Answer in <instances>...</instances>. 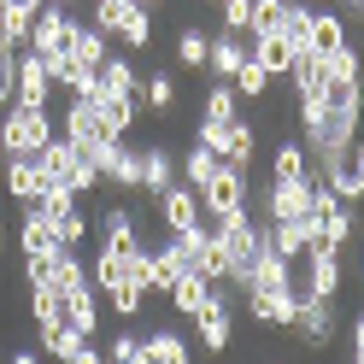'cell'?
Wrapping results in <instances>:
<instances>
[{"mask_svg": "<svg viewBox=\"0 0 364 364\" xmlns=\"http://www.w3.org/2000/svg\"><path fill=\"white\" fill-rule=\"evenodd\" d=\"M53 100V77H48V59L18 48V71H12V106H48Z\"/></svg>", "mask_w": 364, "mask_h": 364, "instance_id": "cell-9", "label": "cell"}, {"mask_svg": "<svg viewBox=\"0 0 364 364\" xmlns=\"http://www.w3.org/2000/svg\"><path fill=\"white\" fill-rule=\"evenodd\" d=\"M12 71H18V48H6V53H0V112L12 106Z\"/></svg>", "mask_w": 364, "mask_h": 364, "instance_id": "cell-48", "label": "cell"}, {"mask_svg": "<svg viewBox=\"0 0 364 364\" xmlns=\"http://www.w3.org/2000/svg\"><path fill=\"white\" fill-rule=\"evenodd\" d=\"M0 171H6V200H18V206H36L41 188H48L36 159H0Z\"/></svg>", "mask_w": 364, "mask_h": 364, "instance_id": "cell-16", "label": "cell"}, {"mask_svg": "<svg viewBox=\"0 0 364 364\" xmlns=\"http://www.w3.org/2000/svg\"><path fill=\"white\" fill-rule=\"evenodd\" d=\"M95 230H100V247H106V253H141V247H153V241L135 235V212H129V206H106V218L95 223Z\"/></svg>", "mask_w": 364, "mask_h": 364, "instance_id": "cell-13", "label": "cell"}, {"mask_svg": "<svg viewBox=\"0 0 364 364\" xmlns=\"http://www.w3.org/2000/svg\"><path fill=\"white\" fill-rule=\"evenodd\" d=\"M206 53H212V30H200V24H182L176 30V65H182V71H200Z\"/></svg>", "mask_w": 364, "mask_h": 364, "instance_id": "cell-32", "label": "cell"}, {"mask_svg": "<svg viewBox=\"0 0 364 364\" xmlns=\"http://www.w3.org/2000/svg\"><path fill=\"white\" fill-rule=\"evenodd\" d=\"M323 77H329V82H364V48L347 41V48L323 53Z\"/></svg>", "mask_w": 364, "mask_h": 364, "instance_id": "cell-33", "label": "cell"}, {"mask_svg": "<svg viewBox=\"0 0 364 364\" xmlns=\"http://www.w3.org/2000/svg\"><path fill=\"white\" fill-rule=\"evenodd\" d=\"M135 6H147V12H159V6H165V0H135Z\"/></svg>", "mask_w": 364, "mask_h": 364, "instance_id": "cell-53", "label": "cell"}, {"mask_svg": "<svg viewBox=\"0 0 364 364\" xmlns=\"http://www.w3.org/2000/svg\"><path fill=\"white\" fill-rule=\"evenodd\" d=\"M141 88V77H135L129 53H106L100 59V95H135Z\"/></svg>", "mask_w": 364, "mask_h": 364, "instance_id": "cell-31", "label": "cell"}, {"mask_svg": "<svg viewBox=\"0 0 364 364\" xmlns=\"http://www.w3.org/2000/svg\"><path fill=\"white\" fill-rule=\"evenodd\" d=\"M0 253H6V235H0Z\"/></svg>", "mask_w": 364, "mask_h": 364, "instance_id": "cell-57", "label": "cell"}, {"mask_svg": "<svg viewBox=\"0 0 364 364\" xmlns=\"http://www.w3.org/2000/svg\"><path fill=\"white\" fill-rule=\"evenodd\" d=\"M235 112H241L235 88H230V82H212V88H206V106H200V118H206V124H223V118H235Z\"/></svg>", "mask_w": 364, "mask_h": 364, "instance_id": "cell-42", "label": "cell"}, {"mask_svg": "<svg viewBox=\"0 0 364 364\" xmlns=\"http://www.w3.org/2000/svg\"><path fill=\"white\" fill-rule=\"evenodd\" d=\"M71 30H77V12H65V6H41L36 12V30H30V53L41 59H53V53H71Z\"/></svg>", "mask_w": 364, "mask_h": 364, "instance_id": "cell-8", "label": "cell"}, {"mask_svg": "<svg viewBox=\"0 0 364 364\" xmlns=\"http://www.w3.org/2000/svg\"><path fill=\"white\" fill-rule=\"evenodd\" d=\"M223 12V36H247V24H253V0H218Z\"/></svg>", "mask_w": 364, "mask_h": 364, "instance_id": "cell-47", "label": "cell"}, {"mask_svg": "<svg viewBox=\"0 0 364 364\" xmlns=\"http://www.w3.org/2000/svg\"><path fill=\"white\" fill-rule=\"evenodd\" d=\"M335 306L329 300H294V317H288V341H300L306 353H329L335 347Z\"/></svg>", "mask_w": 364, "mask_h": 364, "instance_id": "cell-5", "label": "cell"}, {"mask_svg": "<svg viewBox=\"0 0 364 364\" xmlns=\"http://www.w3.org/2000/svg\"><path fill=\"white\" fill-rule=\"evenodd\" d=\"M247 300V323H259V329H288V317H294V294H241Z\"/></svg>", "mask_w": 364, "mask_h": 364, "instance_id": "cell-22", "label": "cell"}, {"mask_svg": "<svg viewBox=\"0 0 364 364\" xmlns=\"http://www.w3.org/2000/svg\"><path fill=\"white\" fill-rule=\"evenodd\" d=\"M59 323L77 329V335H88V341H100V294H95V288L59 294Z\"/></svg>", "mask_w": 364, "mask_h": 364, "instance_id": "cell-11", "label": "cell"}, {"mask_svg": "<svg viewBox=\"0 0 364 364\" xmlns=\"http://www.w3.org/2000/svg\"><path fill=\"white\" fill-rule=\"evenodd\" d=\"M88 235H95V218H88L82 206H71L65 218H53V241H59V247H71V253H82V241H88Z\"/></svg>", "mask_w": 364, "mask_h": 364, "instance_id": "cell-35", "label": "cell"}, {"mask_svg": "<svg viewBox=\"0 0 364 364\" xmlns=\"http://www.w3.org/2000/svg\"><path fill=\"white\" fill-rule=\"evenodd\" d=\"M30 317H36V329H59V294H53V282H30Z\"/></svg>", "mask_w": 364, "mask_h": 364, "instance_id": "cell-40", "label": "cell"}, {"mask_svg": "<svg viewBox=\"0 0 364 364\" xmlns=\"http://www.w3.org/2000/svg\"><path fill=\"white\" fill-rule=\"evenodd\" d=\"M288 24V0H253V24H247V36H282Z\"/></svg>", "mask_w": 364, "mask_h": 364, "instance_id": "cell-38", "label": "cell"}, {"mask_svg": "<svg viewBox=\"0 0 364 364\" xmlns=\"http://www.w3.org/2000/svg\"><path fill=\"white\" fill-rule=\"evenodd\" d=\"M100 300H106L112 311H118V317H135V311H141V306H147V288H141V282H135V277H124V282H112V288L100 294Z\"/></svg>", "mask_w": 364, "mask_h": 364, "instance_id": "cell-39", "label": "cell"}, {"mask_svg": "<svg viewBox=\"0 0 364 364\" xmlns=\"http://www.w3.org/2000/svg\"><path fill=\"white\" fill-rule=\"evenodd\" d=\"M53 112L48 106H6L0 112V159H36L53 141Z\"/></svg>", "mask_w": 364, "mask_h": 364, "instance_id": "cell-2", "label": "cell"}, {"mask_svg": "<svg viewBox=\"0 0 364 364\" xmlns=\"http://www.w3.org/2000/svg\"><path fill=\"white\" fill-rule=\"evenodd\" d=\"M311 171V153L300 147V135H282L277 147H270V182H294Z\"/></svg>", "mask_w": 364, "mask_h": 364, "instance_id": "cell-23", "label": "cell"}, {"mask_svg": "<svg viewBox=\"0 0 364 364\" xmlns=\"http://www.w3.org/2000/svg\"><path fill=\"white\" fill-rule=\"evenodd\" d=\"M165 188H176V159H171V147H141V194L147 200H159Z\"/></svg>", "mask_w": 364, "mask_h": 364, "instance_id": "cell-19", "label": "cell"}, {"mask_svg": "<svg viewBox=\"0 0 364 364\" xmlns=\"http://www.w3.org/2000/svg\"><path fill=\"white\" fill-rule=\"evenodd\" d=\"M212 294H218V282H212V277H200V270H182L176 288L165 294V300H171V311H176V317H194L200 306L212 300Z\"/></svg>", "mask_w": 364, "mask_h": 364, "instance_id": "cell-20", "label": "cell"}, {"mask_svg": "<svg viewBox=\"0 0 364 364\" xmlns=\"http://www.w3.org/2000/svg\"><path fill=\"white\" fill-rule=\"evenodd\" d=\"M71 206H77V194L65 188V182H48V188H41V200H36V212L48 218V223H53V218H65Z\"/></svg>", "mask_w": 364, "mask_h": 364, "instance_id": "cell-45", "label": "cell"}, {"mask_svg": "<svg viewBox=\"0 0 364 364\" xmlns=\"http://www.w3.org/2000/svg\"><path fill=\"white\" fill-rule=\"evenodd\" d=\"M0 24H6V41H12V48H30L36 6H24V0H0Z\"/></svg>", "mask_w": 364, "mask_h": 364, "instance_id": "cell-36", "label": "cell"}, {"mask_svg": "<svg viewBox=\"0 0 364 364\" xmlns=\"http://www.w3.org/2000/svg\"><path fill=\"white\" fill-rule=\"evenodd\" d=\"M347 341H353V358H364V311L353 317V329H347Z\"/></svg>", "mask_w": 364, "mask_h": 364, "instance_id": "cell-49", "label": "cell"}, {"mask_svg": "<svg viewBox=\"0 0 364 364\" xmlns=\"http://www.w3.org/2000/svg\"><path fill=\"white\" fill-rule=\"evenodd\" d=\"M253 206V182H247L241 165H218V176L200 188V218L218 223V218H230V212H247Z\"/></svg>", "mask_w": 364, "mask_h": 364, "instance_id": "cell-4", "label": "cell"}, {"mask_svg": "<svg viewBox=\"0 0 364 364\" xmlns=\"http://www.w3.org/2000/svg\"><path fill=\"white\" fill-rule=\"evenodd\" d=\"M18 253H59V241H53V223L41 218L36 206H24V218H18Z\"/></svg>", "mask_w": 364, "mask_h": 364, "instance_id": "cell-24", "label": "cell"}, {"mask_svg": "<svg viewBox=\"0 0 364 364\" xmlns=\"http://www.w3.org/2000/svg\"><path fill=\"white\" fill-rule=\"evenodd\" d=\"M59 135H65V141H71L77 153H88V147H95L100 141V118H95V100H65V112H59V124H53Z\"/></svg>", "mask_w": 364, "mask_h": 364, "instance_id": "cell-10", "label": "cell"}, {"mask_svg": "<svg viewBox=\"0 0 364 364\" xmlns=\"http://www.w3.org/2000/svg\"><path fill=\"white\" fill-rule=\"evenodd\" d=\"M77 364H106V358H100V341H95V347H88V353H82Z\"/></svg>", "mask_w": 364, "mask_h": 364, "instance_id": "cell-52", "label": "cell"}, {"mask_svg": "<svg viewBox=\"0 0 364 364\" xmlns=\"http://www.w3.org/2000/svg\"><path fill=\"white\" fill-rule=\"evenodd\" d=\"M6 364H41V353H36V347H18V353H12Z\"/></svg>", "mask_w": 364, "mask_h": 364, "instance_id": "cell-51", "label": "cell"}, {"mask_svg": "<svg viewBox=\"0 0 364 364\" xmlns=\"http://www.w3.org/2000/svg\"><path fill=\"white\" fill-rule=\"evenodd\" d=\"M53 6H65V12H77V6H82V0H53Z\"/></svg>", "mask_w": 364, "mask_h": 364, "instance_id": "cell-54", "label": "cell"}, {"mask_svg": "<svg viewBox=\"0 0 364 364\" xmlns=\"http://www.w3.org/2000/svg\"><path fill=\"white\" fill-rule=\"evenodd\" d=\"M135 100H141L153 118H165V112L176 106V71H147V82L135 88Z\"/></svg>", "mask_w": 364, "mask_h": 364, "instance_id": "cell-28", "label": "cell"}, {"mask_svg": "<svg viewBox=\"0 0 364 364\" xmlns=\"http://www.w3.org/2000/svg\"><path fill=\"white\" fill-rule=\"evenodd\" d=\"M95 118H100L106 135L124 141V135L135 129V118H141V100H135V95H95Z\"/></svg>", "mask_w": 364, "mask_h": 364, "instance_id": "cell-18", "label": "cell"}, {"mask_svg": "<svg viewBox=\"0 0 364 364\" xmlns=\"http://www.w3.org/2000/svg\"><path fill=\"white\" fill-rule=\"evenodd\" d=\"M212 241H218V253H223V282L218 288H235L241 282V270L259 259V247H264V230H259V218L253 206L247 212H230V218H218L212 223Z\"/></svg>", "mask_w": 364, "mask_h": 364, "instance_id": "cell-1", "label": "cell"}, {"mask_svg": "<svg viewBox=\"0 0 364 364\" xmlns=\"http://www.w3.org/2000/svg\"><path fill=\"white\" fill-rule=\"evenodd\" d=\"M36 347H41V358H53V364H77L88 347H95V341L59 323V329H36Z\"/></svg>", "mask_w": 364, "mask_h": 364, "instance_id": "cell-21", "label": "cell"}, {"mask_svg": "<svg viewBox=\"0 0 364 364\" xmlns=\"http://www.w3.org/2000/svg\"><path fill=\"white\" fill-rule=\"evenodd\" d=\"M159 218H165V230H171V235L194 230V223H206V218H200V194L188 188V182H176V188L159 194Z\"/></svg>", "mask_w": 364, "mask_h": 364, "instance_id": "cell-14", "label": "cell"}, {"mask_svg": "<svg viewBox=\"0 0 364 364\" xmlns=\"http://www.w3.org/2000/svg\"><path fill=\"white\" fill-rule=\"evenodd\" d=\"M100 358H106V364H147V358H141V335H135V329H118V335H106Z\"/></svg>", "mask_w": 364, "mask_h": 364, "instance_id": "cell-41", "label": "cell"}, {"mask_svg": "<svg viewBox=\"0 0 364 364\" xmlns=\"http://www.w3.org/2000/svg\"><path fill=\"white\" fill-rule=\"evenodd\" d=\"M358 141H364V135H358Z\"/></svg>", "mask_w": 364, "mask_h": 364, "instance_id": "cell-59", "label": "cell"}, {"mask_svg": "<svg viewBox=\"0 0 364 364\" xmlns=\"http://www.w3.org/2000/svg\"><path fill=\"white\" fill-rule=\"evenodd\" d=\"M353 41V24L341 18L335 6H311V36H306V53H335Z\"/></svg>", "mask_w": 364, "mask_h": 364, "instance_id": "cell-15", "label": "cell"}, {"mask_svg": "<svg viewBox=\"0 0 364 364\" xmlns=\"http://www.w3.org/2000/svg\"><path fill=\"white\" fill-rule=\"evenodd\" d=\"M112 41H118L124 53H147V48H153V12H147V6H129Z\"/></svg>", "mask_w": 364, "mask_h": 364, "instance_id": "cell-27", "label": "cell"}, {"mask_svg": "<svg viewBox=\"0 0 364 364\" xmlns=\"http://www.w3.org/2000/svg\"><path fill=\"white\" fill-rule=\"evenodd\" d=\"M212 6H218V0H212Z\"/></svg>", "mask_w": 364, "mask_h": 364, "instance_id": "cell-58", "label": "cell"}, {"mask_svg": "<svg viewBox=\"0 0 364 364\" xmlns=\"http://www.w3.org/2000/svg\"><path fill=\"white\" fill-rule=\"evenodd\" d=\"M264 247H270L282 264H300V253H306V223H264Z\"/></svg>", "mask_w": 364, "mask_h": 364, "instance_id": "cell-29", "label": "cell"}, {"mask_svg": "<svg viewBox=\"0 0 364 364\" xmlns=\"http://www.w3.org/2000/svg\"><path fill=\"white\" fill-rule=\"evenodd\" d=\"M53 294H77V288H88V259L82 253H71V247H59L53 253Z\"/></svg>", "mask_w": 364, "mask_h": 364, "instance_id": "cell-30", "label": "cell"}, {"mask_svg": "<svg viewBox=\"0 0 364 364\" xmlns=\"http://www.w3.org/2000/svg\"><path fill=\"white\" fill-rule=\"evenodd\" d=\"M218 165H223V159H218L212 147H200V141H188V153H182V182H188V188L200 194V188H206V182L218 176Z\"/></svg>", "mask_w": 364, "mask_h": 364, "instance_id": "cell-34", "label": "cell"}, {"mask_svg": "<svg viewBox=\"0 0 364 364\" xmlns=\"http://www.w3.org/2000/svg\"><path fill=\"white\" fill-rule=\"evenodd\" d=\"M306 36H311V6H306V0H288V24H282V41H294V48L306 53Z\"/></svg>", "mask_w": 364, "mask_h": 364, "instance_id": "cell-46", "label": "cell"}, {"mask_svg": "<svg viewBox=\"0 0 364 364\" xmlns=\"http://www.w3.org/2000/svg\"><path fill=\"white\" fill-rule=\"evenodd\" d=\"M253 59V36H212V53H206V65H212V82H235V71Z\"/></svg>", "mask_w": 364, "mask_h": 364, "instance_id": "cell-12", "label": "cell"}, {"mask_svg": "<svg viewBox=\"0 0 364 364\" xmlns=\"http://www.w3.org/2000/svg\"><path fill=\"white\" fill-rule=\"evenodd\" d=\"M270 82H277V77H270V71H259V65L247 59L241 71H235V82H230V88H235V100H264V95H270Z\"/></svg>", "mask_w": 364, "mask_h": 364, "instance_id": "cell-43", "label": "cell"}, {"mask_svg": "<svg viewBox=\"0 0 364 364\" xmlns=\"http://www.w3.org/2000/svg\"><path fill=\"white\" fill-rule=\"evenodd\" d=\"M6 48H12V41H6V24H0V53H6Z\"/></svg>", "mask_w": 364, "mask_h": 364, "instance_id": "cell-55", "label": "cell"}, {"mask_svg": "<svg viewBox=\"0 0 364 364\" xmlns=\"http://www.w3.org/2000/svg\"><path fill=\"white\" fill-rule=\"evenodd\" d=\"M100 182H112V188H118V194H141V147H118V159H112V165H106V176Z\"/></svg>", "mask_w": 364, "mask_h": 364, "instance_id": "cell-26", "label": "cell"}, {"mask_svg": "<svg viewBox=\"0 0 364 364\" xmlns=\"http://www.w3.org/2000/svg\"><path fill=\"white\" fill-rule=\"evenodd\" d=\"M294 59H300V48H294V41H282V36H253V65L259 71H270V77H288L294 71Z\"/></svg>", "mask_w": 364, "mask_h": 364, "instance_id": "cell-25", "label": "cell"}, {"mask_svg": "<svg viewBox=\"0 0 364 364\" xmlns=\"http://www.w3.org/2000/svg\"><path fill=\"white\" fill-rule=\"evenodd\" d=\"M311 176L323 182V188L341 200V206H364V141L329 153L323 165H311Z\"/></svg>", "mask_w": 364, "mask_h": 364, "instance_id": "cell-3", "label": "cell"}, {"mask_svg": "<svg viewBox=\"0 0 364 364\" xmlns=\"http://www.w3.org/2000/svg\"><path fill=\"white\" fill-rule=\"evenodd\" d=\"M341 18H347V24L358 18V24H364V0H341Z\"/></svg>", "mask_w": 364, "mask_h": 364, "instance_id": "cell-50", "label": "cell"}, {"mask_svg": "<svg viewBox=\"0 0 364 364\" xmlns=\"http://www.w3.org/2000/svg\"><path fill=\"white\" fill-rule=\"evenodd\" d=\"M112 53V41L88 24V18H77V30H71V59H82V65H100Z\"/></svg>", "mask_w": 364, "mask_h": 364, "instance_id": "cell-37", "label": "cell"}, {"mask_svg": "<svg viewBox=\"0 0 364 364\" xmlns=\"http://www.w3.org/2000/svg\"><path fill=\"white\" fill-rule=\"evenodd\" d=\"M194 341L206 353H230L235 347V306H230V294H223V288L194 311Z\"/></svg>", "mask_w": 364, "mask_h": 364, "instance_id": "cell-6", "label": "cell"}, {"mask_svg": "<svg viewBox=\"0 0 364 364\" xmlns=\"http://www.w3.org/2000/svg\"><path fill=\"white\" fill-rule=\"evenodd\" d=\"M288 82H294V95H300V88H329L323 53H300V59H294V71H288Z\"/></svg>", "mask_w": 364, "mask_h": 364, "instance_id": "cell-44", "label": "cell"}, {"mask_svg": "<svg viewBox=\"0 0 364 364\" xmlns=\"http://www.w3.org/2000/svg\"><path fill=\"white\" fill-rule=\"evenodd\" d=\"M141 358L147 364H194V341L182 329H147L141 335Z\"/></svg>", "mask_w": 364, "mask_h": 364, "instance_id": "cell-17", "label": "cell"}, {"mask_svg": "<svg viewBox=\"0 0 364 364\" xmlns=\"http://www.w3.org/2000/svg\"><path fill=\"white\" fill-rule=\"evenodd\" d=\"M24 6H36V12H41V6H48V0H24Z\"/></svg>", "mask_w": 364, "mask_h": 364, "instance_id": "cell-56", "label": "cell"}, {"mask_svg": "<svg viewBox=\"0 0 364 364\" xmlns=\"http://www.w3.org/2000/svg\"><path fill=\"white\" fill-rule=\"evenodd\" d=\"M311 188H317V176H294V182H270L264 188V223H306L311 212Z\"/></svg>", "mask_w": 364, "mask_h": 364, "instance_id": "cell-7", "label": "cell"}]
</instances>
